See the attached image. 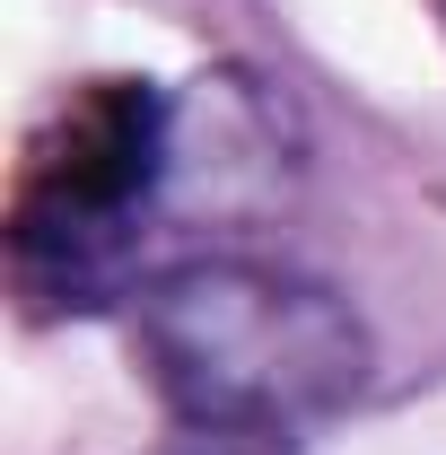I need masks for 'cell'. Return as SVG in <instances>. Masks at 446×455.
Listing matches in <instances>:
<instances>
[{"instance_id": "6da1fadb", "label": "cell", "mask_w": 446, "mask_h": 455, "mask_svg": "<svg viewBox=\"0 0 446 455\" xmlns=\"http://www.w3.org/2000/svg\"><path fill=\"white\" fill-rule=\"evenodd\" d=\"M131 341L175 420L298 429L368 386V333L324 281L254 254H193L140 289Z\"/></svg>"}, {"instance_id": "7a4b0ae2", "label": "cell", "mask_w": 446, "mask_h": 455, "mask_svg": "<svg viewBox=\"0 0 446 455\" xmlns=\"http://www.w3.org/2000/svg\"><path fill=\"white\" fill-rule=\"evenodd\" d=\"M184 167V114L158 79H88L70 88L18 149L9 175V263L27 289L97 307Z\"/></svg>"}, {"instance_id": "3957f363", "label": "cell", "mask_w": 446, "mask_h": 455, "mask_svg": "<svg viewBox=\"0 0 446 455\" xmlns=\"http://www.w3.org/2000/svg\"><path fill=\"white\" fill-rule=\"evenodd\" d=\"M167 455H298L289 429H227V420H184V438Z\"/></svg>"}, {"instance_id": "277c9868", "label": "cell", "mask_w": 446, "mask_h": 455, "mask_svg": "<svg viewBox=\"0 0 446 455\" xmlns=\"http://www.w3.org/2000/svg\"><path fill=\"white\" fill-rule=\"evenodd\" d=\"M438 18H446V0H438Z\"/></svg>"}]
</instances>
